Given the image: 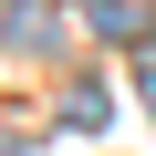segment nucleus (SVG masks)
<instances>
[{"label": "nucleus", "instance_id": "nucleus-1", "mask_svg": "<svg viewBox=\"0 0 156 156\" xmlns=\"http://www.w3.org/2000/svg\"><path fill=\"white\" fill-rule=\"evenodd\" d=\"M83 21L104 42H146V0H83Z\"/></svg>", "mask_w": 156, "mask_h": 156}, {"label": "nucleus", "instance_id": "nucleus-3", "mask_svg": "<svg viewBox=\"0 0 156 156\" xmlns=\"http://www.w3.org/2000/svg\"><path fill=\"white\" fill-rule=\"evenodd\" d=\"M135 94H146V104H156V62H135Z\"/></svg>", "mask_w": 156, "mask_h": 156}, {"label": "nucleus", "instance_id": "nucleus-2", "mask_svg": "<svg viewBox=\"0 0 156 156\" xmlns=\"http://www.w3.org/2000/svg\"><path fill=\"white\" fill-rule=\"evenodd\" d=\"M104 115H115V104H104V83H73V104H62V125H73V135H94Z\"/></svg>", "mask_w": 156, "mask_h": 156}]
</instances>
